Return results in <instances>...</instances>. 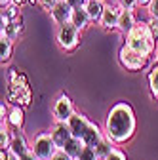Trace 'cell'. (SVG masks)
Segmentation results:
<instances>
[{
  "mask_svg": "<svg viewBox=\"0 0 158 160\" xmlns=\"http://www.w3.org/2000/svg\"><path fill=\"white\" fill-rule=\"evenodd\" d=\"M135 128H137V120H135V112L130 103L120 101L109 109L103 130L116 145L128 143L135 133Z\"/></svg>",
  "mask_w": 158,
  "mask_h": 160,
  "instance_id": "obj_1",
  "label": "cell"
},
{
  "mask_svg": "<svg viewBox=\"0 0 158 160\" xmlns=\"http://www.w3.org/2000/svg\"><path fill=\"white\" fill-rule=\"evenodd\" d=\"M124 44L135 52H141L151 57V55H154V50H156V38L152 36L147 21H137L135 27L126 34Z\"/></svg>",
  "mask_w": 158,
  "mask_h": 160,
  "instance_id": "obj_2",
  "label": "cell"
},
{
  "mask_svg": "<svg viewBox=\"0 0 158 160\" xmlns=\"http://www.w3.org/2000/svg\"><path fill=\"white\" fill-rule=\"evenodd\" d=\"M80 40H82V31L78 29L74 23H65V25H59L57 32H55V42L59 46L61 52H74L78 46H80Z\"/></svg>",
  "mask_w": 158,
  "mask_h": 160,
  "instance_id": "obj_3",
  "label": "cell"
},
{
  "mask_svg": "<svg viewBox=\"0 0 158 160\" xmlns=\"http://www.w3.org/2000/svg\"><path fill=\"white\" fill-rule=\"evenodd\" d=\"M149 55L141 53V52H135L131 48H128L126 44L120 48V52H118V61H120V65L126 69V71H131V72H137V71H143L149 63Z\"/></svg>",
  "mask_w": 158,
  "mask_h": 160,
  "instance_id": "obj_4",
  "label": "cell"
},
{
  "mask_svg": "<svg viewBox=\"0 0 158 160\" xmlns=\"http://www.w3.org/2000/svg\"><path fill=\"white\" fill-rule=\"evenodd\" d=\"M59 147L55 145L50 132H38L31 143V151L38 156V160H50Z\"/></svg>",
  "mask_w": 158,
  "mask_h": 160,
  "instance_id": "obj_5",
  "label": "cell"
},
{
  "mask_svg": "<svg viewBox=\"0 0 158 160\" xmlns=\"http://www.w3.org/2000/svg\"><path fill=\"white\" fill-rule=\"evenodd\" d=\"M76 112L72 99L67 93H59L55 97V101L52 105V116H53V122H69L71 116Z\"/></svg>",
  "mask_w": 158,
  "mask_h": 160,
  "instance_id": "obj_6",
  "label": "cell"
},
{
  "mask_svg": "<svg viewBox=\"0 0 158 160\" xmlns=\"http://www.w3.org/2000/svg\"><path fill=\"white\" fill-rule=\"evenodd\" d=\"M6 97H8V103L10 105H19V107H29L31 105V99H32V92L27 86H13V84H8L6 88Z\"/></svg>",
  "mask_w": 158,
  "mask_h": 160,
  "instance_id": "obj_7",
  "label": "cell"
},
{
  "mask_svg": "<svg viewBox=\"0 0 158 160\" xmlns=\"http://www.w3.org/2000/svg\"><path fill=\"white\" fill-rule=\"evenodd\" d=\"M120 13H122V6L120 4H107L105 6V12L101 15V21H99V27L107 32L111 31H118V21H120Z\"/></svg>",
  "mask_w": 158,
  "mask_h": 160,
  "instance_id": "obj_8",
  "label": "cell"
},
{
  "mask_svg": "<svg viewBox=\"0 0 158 160\" xmlns=\"http://www.w3.org/2000/svg\"><path fill=\"white\" fill-rule=\"evenodd\" d=\"M72 12H74V6L69 2V0H59L57 6L50 12V15H52V21L59 27V25H65V23L71 21Z\"/></svg>",
  "mask_w": 158,
  "mask_h": 160,
  "instance_id": "obj_9",
  "label": "cell"
},
{
  "mask_svg": "<svg viewBox=\"0 0 158 160\" xmlns=\"http://www.w3.org/2000/svg\"><path fill=\"white\" fill-rule=\"evenodd\" d=\"M90 122H91V120H88L86 114H82L80 111H76V112L71 116V120H69L67 124H69V128H71V132H72V137L82 139V137L86 135V132H88Z\"/></svg>",
  "mask_w": 158,
  "mask_h": 160,
  "instance_id": "obj_10",
  "label": "cell"
},
{
  "mask_svg": "<svg viewBox=\"0 0 158 160\" xmlns=\"http://www.w3.org/2000/svg\"><path fill=\"white\" fill-rule=\"evenodd\" d=\"M50 133H52L53 141H55V145H57L59 149H63V147L71 141V137H72V132H71V128H69L67 122H53Z\"/></svg>",
  "mask_w": 158,
  "mask_h": 160,
  "instance_id": "obj_11",
  "label": "cell"
},
{
  "mask_svg": "<svg viewBox=\"0 0 158 160\" xmlns=\"http://www.w3.org/2000/svg\"><path fill=\"white\" fill-rule=\"evenodd\" d=\"M10 151L17 156H23L31 151V143H29V139L27 135L21 132V130H15L13 132V137H12V145H10Z\"/></svg>",
  "mask_w": 158,
  "mask_h": 160,
  "instance_id": "obj_12",
  "label": "cell"
},
{
  "mask_svg": "<svg viewBox=\"0 0 158 160\" xmlns=\"http://www.w3.org/2000/svg\"><path fill=\"white\" fill-rule=\"evenodd\" d=\"M4 122H6L13 132H15V130H21L23 124H25V111H23V107L12 105V109H10V112H8V116H6Z\"/></svg>",
  "mask_w": 158,
  "mask_h": 160,
  "instance_id": "obj_13",
  "label": "cell"
},
{
  "mask_svg": "<svg viewBox=\"0 0 158 160\" xmlns=\"http://www.w3.org/2000/svg\"><path fill=\"white\" fill-rule=\"evenodd\" d=\"M105 6H107L105 0H88V4L84 8H86V12L90 15V21L91 23H99L101 21V15L105 12Z\"/></svg>",
  "mask_w": 158,
  "mask_h": 160,
  "instance_id": "obj_14",
  "label": "cell"
},
{
  "mask_svg": "<svg viewBox=\"0 0 158 160\" xmlns=\"http://www.w3.org/2000/svg\"><path fill=\"white\" fill-rule=\"evenodd\" d=\"M137 23V17H135V10H124L122 8V13H120V21H118V31H120L124 36L135 27Z\"/></svg>",
  "mask_w": 158,
  "mask_h": 160,
  "instance_id": "obj_15",
  "label": "cell"
},
{
  "mask_svg": "<svg viewBox=\"0 0 158 160\" xmlns=\"http://www.w3.org/2000/svg\"><path fill=\"white\" fill-rule=\"evenodd\" d=\"M103 135H105V130H101L95 122H90L88 132H86V135L82 137V141H84L88 147H95L97 143H99V139H101Z\"/></svg>",
  "mask_w": 158,
  "mask_h": 160,
  "instance_id": "obj_16",
  "label": "cell"
},
{
  "mask_svg": "<svg viewBox=\"0 0 158 160\" xmlns=\"http://www.w3.org/2000/svg\"><path fill=\"white\" fill-rule=\"evenodd\" d=\"M21 32H23V17H19V19H15V21L8 23L6 27H0V34L12 38L13 42H15L19 36H21Z\"/></svg>",
  "mask_w": 158,
  "mask_h": 160,
  "instance_id": "obj_17",
  "label": "cell"
},
{
  "mask_svg": "<svg viewBox=\"0 0 158 160\" xmlns=\"http://www.w3.org/2000/svg\"><path fill=\"white\" fill-rule=\"evenodd\" d=\"M71 23H74L80 31H86L90 25H91V21H90V15H88V12H86V8L84 6H80V8H74V12H72V17H71Z\"/></svg>",
  "mask_w": 158,
  "mask_h": 160,
  "instance_id": "obj_18",
  "label": "cell"
},
{
  "mask_svg": "<svg viewBox=\"0 0 158 160\" xmlns=\"http://www.w3.org/2000/svg\"><path fill=\"white\" fill-rule=\"evenodd\" d=\"M114 147H116V143L112 141V139L105 133L101 139H99V143H97L93 149H95V152H97V156H99V160H105L112 151H114Z\"/></svg>",
  "mask_w": 158,
  "mask_h": 160,
  "instance_id": "obj_19",
  "label": "cell"
},
{
  "mask_svg": "<svg viewBox=\"0 0 158 160\" xmlns=\"http://www.w3.org/2000/svg\"><path fill=\"white\" fill-rule=\"evenodd\" d=\"M12 55H13V40L0 34V61H2V65L10 61Z\"/></svg>",
  "mask_w": 158,
  "mask_h": 160,
  "instance_id": "obj_20",
  "label": "cell"
},
{
  "mask_svg": "<svg viewBox=\"0 0 158 160\" xmlns=\"http://www.w3.org/2000/svg\"><path fill=\"white\" fill-rule=\"evenodd\" d=\"M84 147H86V143L82 141V139H78V137H71V141L63 147V151H65L72 160H76V158H78V154L84 151Z\"/></svg>",
  "mask_w": 158,
  "mask_h": 160,
  "instance_id": "obj_21",
  "label": "cell"
},
{
  "mask_svg": "<svg viewBox=\"0 0 158 160\" xmlns=\"http://www.w3.org/2000/svg\"><path fill=\"white\" fill-rule=\"evenodd\" d=\"M147 82H149V92L152 95L154 101H158V63H154L147 74Z\"/></svg>",
  "mask_w": 158,
  "mask_h": 160,
  "instance_id": "obj_22",
  "label": "cell"
},
{
  "mask_svg": "<svg viewBox=\"0 0 158 160\" xmlns=\"http://www.w3.org/2000/svg\"><path fill=\"white\" fill-rule=\"evenodd\" d=\"M6 82L8 84H13V86H27V76L21 72V71H17V69H10L8 74H6Z\"/></svg>",
  "mask_w": 158,
  "mask_h": 160,
  "instance_id": "obj_23",
  "label": "cell"
},
{
  "mask_svg": "<svg viewBox=\"0 0 158 160\" xmlns=\"http://www.w3.org/2000/svg\"><path fill=\"white\" fill-rule=\"evenodd\" d=\"M12 128L2 122V126H0V149L2 151H8L10 145H12V137H13V132H10Z\"/></svg>",
  "mask_w": 158,
  "mask_h": 160,
  "instance_id": "obj_24",
  "label": "cell"
},
{
  "mask_svg": "<svg viewBox=\"0 0 158 160\" xmlns=\"http://www.w3.org/2000/svg\"><path fill=\"white\" fill-rule=\"evenodd\" d=\"M76 160H99V156H97V152H95V149L93 147H84V151L78 154V158Z\"/></svg>",
  "mask_w": 158,
  "mask_h": 160,
  "instance_id": "obj_25",
  "label": "cell"
},
{
  "mask_svg": "<svg viewBox=\"0 0 158 160\" xmlns=\"http://www.w3.org/2000/svg\"><path fill=\"white\" fill-rule=\"evenodd\" d=\"M105 160H128V156H126V152H124V151H120L118 147H114V151H112Z\"/></svg>",
  "mask_w": 158,
  "mask_h": 160,
  "instance_id": "obj_26",
  "label": "cell"
},
{
  "mask_svg": "<svg viewBox=\"0 0 158 160\" xmlns=\"http://www.w3.org/2000/svg\"><path fill=\"white\" fill-rule=\"evenodd\" d=\"M147 25H149L152 36L156 38V42H158V19H156V17H149V19H147Z\"/></svg>",
  "mask_w": 158,
  "mask_h": 160,
  "instance_id": "obj_27",
  "label": "cell"
},
{
  "mask_svg": "<svg viewBox=\"0 0 158 160\" xmlns=\"http://www.w3.org/2000/svg\"><path fill=\"white\" fill-rule=\"evenodd\" d=\"M57 2L59 0H38V6H40L42 10H46V12H52L57 6Z\"/></svg>",
  "mask_w": 158,
  "mask_h": 160,
  "instance_id": "obj_28",
  "label": "cell"
},
{
  "mask_svg": "<svg viewBox=\"0 0 158 160\" xmlns=\"http://www.w3.org/2000/svg\"><path fill=\"white\" fill-rule=\"evenodd\" d=\"M149 17H156L158 19V0H151V4L147 6Z\"/></svg>",
  "mask_w": 158,
  "mask_h": 160,
  "instance_id": "obj_29",
  "label": "cell"
},
{
  "mask_svg": "<svg viewBox=\"0 0 158 160\" xmlns=\"http://www.w3.org/2000/svg\"><path fill=\"white\" fill-rule=\"evenodd\" d=\"M118 4H120L124 10H135V8H139L137 6V0H116Z\"/></svg>",
  "mask_w": 158,
  "mask_h": 160,
  "instance_id": "obj_30",
  "label": "cell"
},
{
  "mask_svg": "<svg viewBox=\"0 0 158 160\" xmlns=\"http://www.w3.org/2000/svg\"><path fill=\"white\" fill-rule=\"evenodd\" d=\"M50 160H72V158H71L63 149H57V151H55V154H53Z\"/></svg>",
  "mask_w": 158,
  "mask_h": 160,
  "instance_id": "obj_31",
  "label": "cell"
},
{
  "mask_svg": "<svg viewBox=\"0 0 158 160\" xmlns=\"http://www.w3.org/2000/svg\"><path fill=\"white\" fill-rule=\"evenodd\" d=\"M0 160H19V156L13 154V152L8 149V151H2V152H0Z\"/></svg>",
  "mask_w": 158,
  "mask_h": 160,
  "instance_id": "obj_32",
  "label": "cell"
},
{
  "mask_svg": "<svg viewBox=\"0 0 158 160\" xmlns=\"http://www.w3.org/2000/svg\"><path fill=\"white\" fill-rule=\"evenodd\" d=\"M19 160H38V156L32 152V151H29L27 154H23V156H19Z\"/></svg>",
  "mask_w": 158,
  "mask_h": 160,
  "instance_id": "obj_33",
  "label": "cell"
},
{
  "mask_svg": "<svg viewBox=\"0 0 158 160\" xmlns=\"http://www.w3.org/2000/svg\"><path fill=\"white\" fill-rule=\"evenodd\" d=\"M8 112H10V109H8V105L6 103H2L0 105V114H2V122L6 120V116H8Z\"/></svg>",
  "mask_w": 158,
  "mask_h": 160,
  "instance_id": "obj_34",
  "label": "cell"
},
{
  "mask_svg": "<svg viewBox=\"0 0 158 160\" xmlns=\"http://www.w3.org/2000/svg\"><path fill=\"white\" fill-rule=\"evenodd\" d=\"M12 4H15L17 8H23L25 4H29V0H12Z\"/></svg>",
  "mask_w": 158,
  "mask_h": 160,
  "instance_id": "obj_35",
  "label": "cell"
},
{
  "mask_svg": "<svg viewBox=\"0 0 158 160\" xmlns=\"http://www.w3.org/2000/svg\"><path fill=\"white\" fill-rule=\"evenodd\" d=\"M151 4V0H137V6H139V8H147Z\"/></svg>",
  "mask_w": 158,
  "mask_h": 160,
  "instance_id": "obj_36",
  "label": "cell"
},
{
  "mask_svg": "<svg viewBox=\"0 0 158 160\" xmlns=\"http://www.w3.org/2000/svg\"><path fill=\"white\" fill-rule=\"evenodd\" d=\"M8 4H12V0H0V8H4Z\"/></svg>",
  "mask_w": 158,
  "mask_h": 160,
  "instance_id": "obj_37",
  "label": "cell"
},
{
  "mask_svg": "<svg viewBox=\"0 0 158 160\" xmlns=\"http://www.w3.org/2000/svg\"><path fill=\"white\" fill-rule=\"evenodd\" d=\"M154 53H156V59H158V42H156V50H154Z\"/></svg>",
  "mask_w": 158,
  "mask_h": 160,
  "instance_id": "obj_38",
  "label": "cell"
},
{
  "mask_svg": "<svg viewBox=\"0 0 158 160\" xmlns=\"http://www.w3.org/2000/svg\"><path fill=\"white\" fill-rule=\"evenodd\" d=\"M29 4H38V0H29Z\"/></svg>",
  "mask_w": 158,
  "mask_h": 160,
  "instance_id": "obj_39",
  "label": "cell"
}]
</instances>
